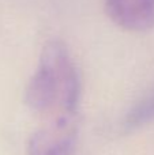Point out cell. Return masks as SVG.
Here are the masks:
<instances>
[{
    "label": "cell",
    "instance_id": "obj_2",
    "mask_svg": "<svg viewBox=\"0 0 154 155\" xmlns=\"http://www.w3.org/2000/svg\"><path fill=\"white\" fill-rule=\"evenodd\" d=\"M76 140V114L56 117L32 135L27 155H74Z\"/></svg>",
    "mask_w": 154,
    "mask_h": 155
},
{
    "label": "cell",
    "instance_id": "obj_4",
    "mask_svg": "<svg viewBox=\"0 0 154 155\" xmlns=\"http://www.w3.org/2000/svg\"><path fill=\"white\" fill-rule=\"evenodd\" d=\"M152 121H154V91L138 101L128 110L123 121V127L127 131H132Z\"/></svg>",
    "mask_w": 154,
    "mask_h": 155
},
{
    "label": "cell",
    "instance_id": "obj_1",
    "mask_svg": "<svg viewBox=\"0 0 154 155\" xmlns=\"http://www.w3.org/2000/svg\"><path fill=\"white\" fill-rule=\"evenodd\" d=\"M81 94V75L68 46L57 38L48 41L37 70L27 83L25 93L27 106L41 114L75 116Z\"/></svg>",
    "mask_w": 154,
    "mask_h": 155
},
{
    "label": "cell",
    "instance_id": "obj_3",
    "mask_svg": "<svg viewBox=\"0 0 154 155\" xmlns=\"http://www.w3.org/2000/svg\"><path fill=\"white\" fill-rule=\"evenodd\" d=\"M108 18L127 31H149L154 27V0H105Z\"/></svg>",
    "mask_w": 154,
    "mask_h": 155
}]
</instances>
